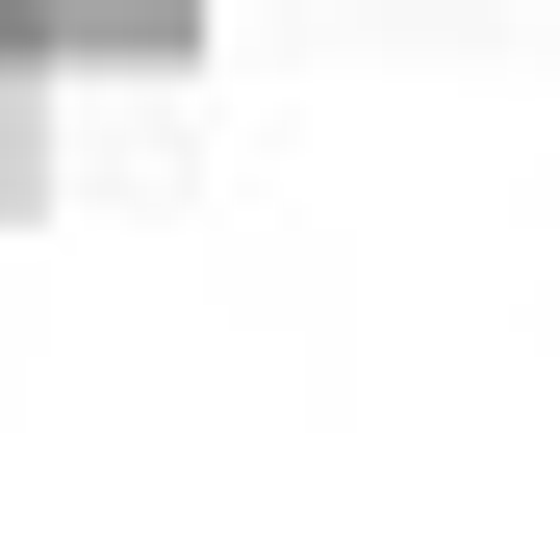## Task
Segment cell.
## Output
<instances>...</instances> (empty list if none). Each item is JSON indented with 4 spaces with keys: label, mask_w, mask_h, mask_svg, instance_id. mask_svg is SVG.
<instances>
[{
    "label": "cell",
    "mask_w": 560,
    "mask_h": 560,
    "mask_svg": "<svg viewBox=\"0 0 560 560\" xmlns=\"http://www.w3.org/2000/svg\"><path fill=\"white\" fill-rule=\"evenodd\" d=\"M205 0H51V51H178Z\"/></svg>",
    "instance_id": "1"
},
{
    "label": "cell",
    "mask_w": 560,
    "mask_h": 560,
    "mask_svg": "<svg viewBox=\"0 0 560 560\" xmlns=\"http://www.w3.org/2000/svg\"><path fill=\"white\" fill-rule=\"evenodd\" d=\"M0 51H51V0H0Z\"/></svg>",
    "instance_id": "2"
}]
</instances>
